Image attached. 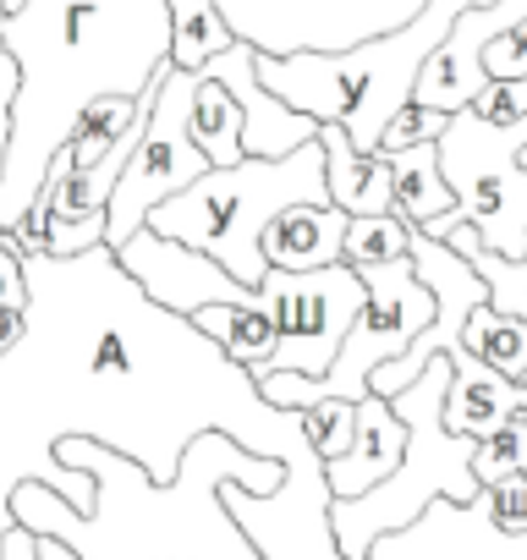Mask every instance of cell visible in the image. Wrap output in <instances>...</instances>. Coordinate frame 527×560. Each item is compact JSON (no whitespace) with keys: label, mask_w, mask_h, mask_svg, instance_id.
<instances>
[{"label":"cell","mask_w":527,"mask_h":560,"mask_svg":"<svg viewBox=\"0 0 527 560\" xmlns=\"http://www.w3.org/2000/svg\"><path fill=\"white\" fill-rule=\"evenodd\" d=\"M192 138L209 154V165H242L247 160V149H242V105L209 72H203L198 100H192Z\"/></svg>","instance_id":"22"},{"label":"cell","mask_w":527,"mask_h":560,"mask_svg":"<svg viewBox=\"0 0 527 560\" xmlns=\"http://www.w3.org/2000/svg\"><path fill=\"white\" fill-rule=\"evenodd\" d=\"M516 23H527V0H489V7H472L456 18V28L445 34V45L429 56L423 78H418V105L429 110H472L478 94L494 83L489 78V45L500 34H511Z\"/></svg>","instance_id":"12"},{"label":"cell","mask_w":527,"mask_h":560,"mask_svg":"<svg viewBox=\"0 0 527 560\" xmlns=\"http://www.w3.org/2000/svg\"><path fill=\"white\" fill-rule=\"evenodd\" d=\"M347 231H352L347 209H336V203H297V209H286L270 225L264 253H270V269H292V275L330 269V264H347Z\"/></svg>","instance_id":"17"},{"label":"cell","mask_w":527,"mask_h":560,"mask_svg":"<svg viewBox=\"0 0 527 560\" xmlns=\"http://www.w3.org/2000/svg\"><path fill=\"white\" fill-rule=\"evenodd\" d=\"M192 325H198L209 341H220V352H225L231 363H242V369H253V374H264V363H270V352H276V319L264 314V308L214 303V308L192 314Z\"/></svg>","instance_id":"21"},{"label":"cell","mask_w":527,"mask_h":560,"mask_svg":"<svg viewBox=\"0 0 527 560\" xmlns=\"http://www.w3.org/2000/svg\"><path fill=\"white\" fill-rule=\"evenodd\" d=\"M478 275H483V287H489V308L511 314V319H527V258H505V253H489L483 236L472 225H456L445 236Z\"/></svg>","instance_id":"23"},{"label":"cell","mask_w":527,"mask_h":560,"mask_svg":"<svg viewBox=\"0 0 527 560\" xmlns=\"http://www.w3.org/2000/svg\"><path fill=\"white\" fill-rule=\"evenodd\" d=\"M303 418H308V445L319 462H341L358 445V401H319Z\"/></svg>","instance_id":"26"},{"label":"cell","mask_w":527,"mask_h":560,"mask_svg":"<svg viewBox=\"0 0 527 560\" xmlns=\"http://www.w3.org/2000/svg\"><path fill=\"white\" fill-rule=\"evenodd\" d=\"M39 560H83V555H78L72 544H61V538H45V533H39Z\"/></svg>","instance_id":"33"},{"label":"cell","mask_w":527,"mask_h":560,"mask_svg":"<svg viewBox=\"0 0 527 560\" xmlns=\"http://www.w3.org/2000/svg\"><path fill=\"white\" fill-rule=\"evenodd\" d=\"M527 116L483 121L478 110H456L440 138V171L456 192V225H472L489 253L527 258Z\"/></svg>","instance_id":"7"},{"label":"cell","mask_w":527,"mask_h":560,"mask_svg":"<svg viewBox=\"0 0 527 560\" xmlns=\"http://www.w3.org/2000/svg\"><path fill=\"white\" fill-rule=\"evenodd\" d=\"M483 511L494 516V527L527 533V478L522 472H505L500 483H483Z\"/></svg>","instance_id":"29"},{"label":"cell","mask_w":527,"mask_h":560,"mask_svg":"<svg viewBox=\"0 0 527 560\" xmlns=\"http://www.w3.org/2000/svg\"><path fill=\"white\" fill-rule=\"evenodd\" d=\"M429 0H220L242 45L258 56H341L407 28Z\"/></svg>","instance_id":"10"},{"label":"cell","mask_w":527,"mask_h":560,"mask_svg":"<svg viewBox=\"0 0 527 560\" xmlns=\"http://www.w3.org/2000/svg\"><path fill=\"white\" fill-rule=\"evenodd\" d=\"M368 560H527V533L494 527L483 494L472 505L434 500L412 527L379 538Z\"/></svg>","instance_id":"13"},{"label":"cell","mask_w":527,"mask_h":560,"mask_svg":"<svg viewBox=\"0 0 527 560\" xmlns=\"http://www.w3.org/2000/svg\"><path fill=\"white\" fill-rule=\"evenodd\" d=\"M412 258V225L401 214H363L347 231V264L368 269V264H396Z\"/></svg>","instance_id":"25"},{"label":"cell","mask_w":527,"mask_h":560,"mask_svg":"<svg viewBox=\"0 0 527 560\" xmlns=\"http://www.w3.org/2000/svg\"><path fill=\"white\" fill-rule=\"evenodd\" d=\"M319 143H325L330 203L347 209L352 220H363V214H390V198H396L390 160H385V154H363L341 121H325V127H319Z\"/></svg>","instance_id":"18"},{"label":"cell","mask_w":527,"mask_h":560,"mask_svg":"<svg viewBox=\"0 0 527 560\" xmlns=\"http://www.w3.org/2000/svg\"><path fill=\"white\" fill-rule=\"evenodd\" d=\"M385 160H390V182H396L390 214H401L412 231H429L434 242H445L450 214H456V192L440 171V143H412V149H396Z\"/></svg>","instance_id":"19"},{"label":"cell","mask_w":527,"mask_h":560,"mask_svg":"<svg viewBox=\"0 0 527 560\" xmlns=\"http://www.w3.org/2000/svg\"><path fill=\"white\" fill-rule=\"evenodd\" d=\"M209 78H220L231 89V100L242 105V149L253 160H292L297 149L319 143V127L308 110L286 105L270 83L258 78V50L253 45H231L220 61H209Z\"/></svg>","instance_id":"14"},{"label":"cell","mask_w":527,"mask_h":560,"mask_svg":"<svg viewBox=\"0 0 527 560\" xmlns=\"http://www.w3.org/2000/svg\"><path fill=\"white\" fill-rule=\"evenodd\" d=\"M472 7H489V0H429L407 28L352 45L341 56H258V78L314 121H341L363 154H379L390 121L418 100L429 56Z\"/></svg>","instance_id":"4"},{"label":"cell","mask_w":527,"mask_h":560,"mask_svg":"<svg viewBox=\"0 0 527 560\" xmlns=\"http://www.w3.org/2000/svg\"><path fill=\"white\" fill-rule=\"evenodd\" d=\"M264 314L276 319V352L264 363V374H308L325 380L368 303V287L352 264H330V269H270L264 280ZM258 374V380H264Z\"/></svg>","instance_id":"9"},{"label":"cell","mask_w":527,"mask_h":560,"mask_svg":"<svg viewBox=\"0 0 527 560\" xmlns=\"http://www.w3.org/2000/svg\"><path fill=\"white\" fill-rule=\"evenodd\" d=\"M198 83H203V72H181V67L160 72L149 127H143V138H138V149H132V160H127V171H121V182L110 192V209H105V247H127L160 203H171L203 171H214L209 154L192 138Z\"/></svg>","instance_id":"8"},{"label":"cell","mask_w":527,"mask_h":560,"mask_svg":"<svg viewBox=\"0 0 527 560\" xmlns=\"http://www.w3.org/2000/svg\"><path fill=\"white\" fill-rule=\"evenodd\" d=\"M28 330L0 358V538L17 527V483H50L94 511L99 483L61 467V440H94L176 483L198 434L220 429L253 456L286 462V489L330 494L308 418L264 401L258 374L231 363L192 319L160 308L116 247L78 258L23 253Z\"/></svg>","instance_id":"1"},{"label":"cell","mask_w":527,"mask_h":560,"mask_svg":"<svg viewBox=\"0 0 527 560\" xmlns=\"http://www.w3.org/2000/svg\"><path fill=\"white\" fill-rule=\"evenodd\" d=\"M407 456V423L396 418V407L385 396L358 401V445L341 462H325L330 494L336 500H358L368 489H379Z\"/></svg>","instance_id":"16"},{"label":"cell","mask_w":527,"mask_h":560,"mask_svg":"<svg viewBox=\"0 0 527 560\" xmlns=\"http://www.w3.org/2000/svg\"><path fill=\"white\" fill-rule=\"evenodd\" d=\"M445 390H450V352L434 358L429 374L390 401L396 418L407 423V456L379 489H368L358 500H336L330 522H336V538H341L347 560H368L379 538L412 527L434 500L472 505L483 494V483L472 472L478 440L445 429Z\"/></svg>","instance_id":"6"},{"label":"cell","mask_w":527,"mask_h":560,"mask_svg":"<svg viewBox=\"0 0 527 560\" xmlns=\"http://www.w3.org/2000/svg\"><path fill=\"white\" fill-rule=\"evenodd\" d=\"M472 110L483 121H522L527 116V83H489Z\"/></svg>","instance_id":"31"},{"label":"cell","mask_w":527,"mask_h":560,"mask_svg":"<svg viewBox=\"0 0 527 560\" xmlns=\"http://www.w3.org/2000/svg\"><path fill=\"white\" fill-rule=\"evenodd\" d=\"M236 45L220 0H171V67L181 72H209Z\"/></svg>","instance_id":"20"},{"label":"cell","mask_w":527,"mask_h":560,"mask_svg":"<svg viewBox=\"0 0 527 560\" xmlns=\"http://www.w3.org/2000/svg\"><path fill=\"white\" fill-rule=\"evenodd\" d=\"M522 165H527V149H522Z\"/></svg>","instance_id":"35"},{"label":"cell","mask_w":527,"mask_h":560,"mask_svg":"<svg viewBox=\"0 0 527 560\" xmlns=\"http://www.w3.org/2000/svg\"><path fill=\"white\" fill-rule=\"evenodd\" d=\"M522 467H527V418H516L500 434L478 440V456H472L478 483H500L505 472H522Z\"/></svg>","instance_id":"27"},{"label":"cell","mask_w":527,"mask_h":560,"mask_svg":"<svg viewBox=\"0 0 527 560\" xmlns=\"http://www.w3.org/2000/svg\"><path fill=\"white\" fill-rule=\"evenodd\" d=\"M0 45L23 67L0 171V231H17L83 110L143 100L171 67V0H28L17 18H0Z\"/></svg>","instance_id":"3"},{"label":"cell","mask_w":527,"mask_h":560,"mask_svg":"<svg viewBox=\"0 0 527 560\" xmlns=\"http://www.w3.org/2000/svg\"><path fill=\"white\" fill-rule=\"evenodd\" d=\"M17 89H23V67L17 56L0 45V171H7V154H12V110H17ZM7 236V231H0Z\"/></svg>","instance_id":"30"},{"label":"cell","mask_w":527,"mask_h":560,"mask_svg":"<svg viewBox=\"0 0 527 560\" xmlns=\"http://www.w3.org/2000/svg\"><path fill=\"white\" fill-rule=\"evenodd\" d=\"M461 347H467L472 358H483L494 374L527 380V319H511V314H500V308L483 303V308L467 319Z\"/></svg>","instance_id":"24"},{"label":"cell","mask_w":527,"mask_h":560,"mask_svg":"<svg viewBox=\"0 0 527 560\" xmlns=\"http://www.w3.org/2000/svg\"><path fill=\"white\" fill-rule=\"evenodd\" d=\"M445 127H450V116L445 110H429V105H407L396 121H390V132H385V143H379V154H396V149H412V143H440L445 138Z\"/></svg>","instance_id":"28"},{"label":"cell","mask_w":527,"mask_h":560,"mask_svg":"<svg viewBox=\"0 0 527 560\" xmlns=\"http://www.w3.org/2000/svg\"><path fill=\"white\" fill-rule=\"evenodd\" d=\"M0 560H39V533L12 527L7 538H0Z\"/></svg>","instance_id":"32"},{"label":"cell","mask_w":527,"mask_h":560,"mask_svg":"<svg viewBox=\"0 0 527 560\" xmlns=\"http://www.w3.org/2000/svg\"><path fill=\"white\" fill-rule=\"evenodd\" d=\"M56 456L99 483L94 511H78L50 483H17L12 516L28 533L72 544L83 560H264L231 516L225 483L253 494H276L286 483V462L253 456L220 429L187 445L176 483H154L143 462L94 440H61Z\"/></svg>","instance_id":"2"},{"label":"cell","mask_w":527,"mask_h":560,"mask_svg":"<svg viewBox=\"0 0 527 560\" xmlns=\"http://www.w3.org/2000/svg\"><path fill=\"white\" fill-rule=\"evenodd\" d=\"M116 258L127 264V275L138 280V287H143L160 308H171V314H181V319H192V314H203V308H214V303L264 308V292L242 287V280H236L231 269H220L209 253H198V247H187V242H171V236H160V231H149V225H143L127 247H116Z\"/></svg>","instance_id":"11"},{"label":"cell","mask_w":527,"mask_h":560,"mask_svg":"<svg viewBox=\"0 0 527 560\" xmlns=\"http://www.w3.org/2000/svg\"><path fill=\"white\" fill-rule=\"evenodd\" d=\"M23 7H28V0H0V18H17Z\"/></svg>","instance_id":"34"},{"label":"cell","mask_w":527,"mask_h":560,"mask_svg":"<svg viewBox=\"0 0 527 560\" xmlns=\"http://www.w3.org/2000/svg\"><path fill=\"white\" fill-rule=\"evenodd\" d=\"M297 203H330L325 143H308L292 160H253L247 154L242 165H214L187 192L160 203L149 214V231L209 253L220 269H231L242 287L258 292L270 280L264 236Z\"/></svg>","instance_id":"5"},{"label":"cell","mask_w":527,"mask_h":560,"mask_svg":"<svg viewBox=\"0 0 527 560\" xmlns=\"http://www.w3.org/2000/svg\"><path fill=\"white\" fill-rule=\"evenodd\" d=\"M516 418H527V380H505L483 358L456 347L450 352V390H445V429L467 434V440H489Z\"/></svg>","instance_id":"15"}]
</instances>
